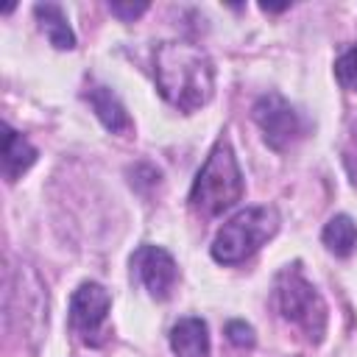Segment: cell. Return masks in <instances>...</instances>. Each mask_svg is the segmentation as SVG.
Listing matches in <instances>:
<instances>
[{"label":"cell","instance_id":"obj_15","mask_svg":"<svg viewBox=\"0 0 357 357\" xmlns=\"http://www.w3.org/2000/svg\"><path fill=\"white\" fill-rule=\"evenodd\" d=\"M343 162L349 167V173L357 178V117L349 128V137H346V148H343Z\"/></svg>","mask_w":357,"mask_h":357},{"label":"cell","instance_id":"obj_16","mask_svg":"<svg viewBox=\"0 0 357 357\" xmlns=\"http://www.w3.org/2000/svg\"><path fill=\"white\" fill-rule=\"evenodd\" d=\"M109 11H112L114 17L131 22V20H137L139 14L148 11V3H109Z\"/></svg>","mask_w":357,"mask_h":357},{"label":"cell","instance_id":"obj_9","mask_svg":"<svg viewBox=\"0 0 357 357\" xmlns=\"http://www.w3.org/2000/svg\"><path fill=\"white\" fill-rule=\"evenodd\" d=\"M176 357H209V332L201 318H181L170 332Z\"/></svg>","mask_w":357,"mask_h":357},{"label":"cell","instance_id":"obj_13","mask_svg":"<svg viewBox=\"0 0 357 357\" xmlns=\"http://www.w3.org/2000/svg\"><path fill=\"white\" fill-rule=\"evenodd\" d=\"M335 75H337V81H340L346 89L357 92V45L349 47V50L335 61Z\"/></svg>","mask_w":357,"mask_h":357},{"label":"cell","instance_id":"obj_7","mask_svg":"<svg viewBox=\"0 0 357 357\" xmlns=\"http://www.w3.org/2000/svg\"><path fill=\"white\" fill-rule=\"evenodd\" d=\"M131 268L153 298H159V301L170 298V293L178 282V268H176V259L165 248H159V245L137 248L131 257Z\"/></svg>","mask_w":357,"mask_h":357},{"label":"cell","instance_id":"obj_3","mask_svg":"<svg viewBox=\"0 0 357 357\" xmlns=\"http://www.w3.org/2000/svg\"><path fill=\"white\" fill-rule=\"evenodd\" d=\"M279 229V215L271 206H248L226 220L212 243V257L223 265H237L248 259L262 243H268Z\"/></svg>","mask_w":357,"mask_h":357},{"label":"cell","instance_id":"obj_1","mask_svg":"<svg viewBox=\"0 0 357 357\" xmlns=\"http://www.w3.org/2000/svg\"><path fill=\"white\" fill-rule=\"evenodd\" d=\"M153 75L162 98L181 112L209 103L215 89V67L209 56L187 42H165L153 56Z\"/></svg>","mask_w":357,"mask_h":357},{"label":"cell","instance_id":"obj_8","mask_svg":"<svg viewBox=\"0 0 357 357\" xmlns=\"http://www.w3.org/2000/svg\"><path fill=\"white\" fill-rule=\"evenodd\" d=\"M86 100H89V106L95 109V114L100 117V123H103L109 131H114V134L131 131V117H128L126 106L117 100V95H114L109 86L92 84L89 92H86Z\"/></svg>","mask_w":357,"mask_h":357},{"label":"cell","instance_id":"obj_14","mask_svg":"<svg viewBox=\"0 0 357 357\" xmlns=\"http://www.w3.org/2000/svg\"><path fill=\"white\" fill-rule=\"evenodd\" d=\"M226 337L234 343V346H240V349H251L254 346V329L248 326V324H243V321H231L229 326H226Z\"/></svg>","mask_w":357,"mask_h":357},{"label":"cell","instance_id":"obj_10","mask_svg":"<svg viewBox=\"0 0 357 357\" xmlns=\"http://www.w3.org/2000/svg\"><path fill=\"white\" fill-rule=\"evenodd\" d=\"M33 162H36V148L11 126H3V176L8 181H17Z\"/></svg>","mask_w":357,"mask_h":357},{"label":"cell","instance_id":"obj_4","mask_svg":"<svg viewBox=\"0 0 357 357\" xmlns=\"http://www.w3.org/2000/svg\"><path fill=\"white\" fill-rule=\"evenodd\" d=\"M273 290H276V307L282 318L290 321L296 329H301L307 340L318 343L326 329V304L321 293L296 268L282 271Z\"/></svg>","mask_w":357,"mask_h":357},{"label":"cell","instance_id":"obj_5","mask_svg":"<svg viewBox=\"0 0 357 357\" xmlns=\"http://www.w3.org/2000/svg\"><path fill=\"white\" fill-rule=\"evenodd\" d=\"M254 120L257 126L262 128V137L265 142L273 148V151H287L290 145H296L307 126L301 120V114L276 92L271 95H262L254 106Z\"/></svg>","mask_w":357,"mask_h":357},{"label":"cell","instance_id":"obj_6","mask_svg":"<svg viewBox=\"0 0 357 357\" xmlns=\"http://www.w3.org/2000/svg\"><path fill=\"white\" fill-rule=\"evenodd\" d=\"M109 310H112L109 293L95 282H84L70 298V326H73V332L84 343H92V346L100 343Z\"/></svg>","mask_w":357,"mask_h":357},{"label":"cell","instance_id":"obj_12","mask_svg":"<svg viewBox=\"0 0 357 357\" xmlns=\"http://www.w3.org/2000/svg\"><path fill=\"white\" fill-rule=\"evenodd\" d=\"M324 245L335 257H349L357 248V223L349 215H335L324 226Z\"/></svg>","mask_w":357,"mask_h":357},{"label":"cell","instance_id":"obj_2","mask_svg":"<svg viewBox=\"0 0 357 357\" xmlns=\"http://www.w3.org/2000/svg\"><path fill=\"white\" fill-rule=\"evenodd\" d=\"M240 195H243V173L237 167L231 145L223 139L212 148L206 165L201 167L192 184L190 201H192V209L201 215H220L223 209L234 206Z\"/></svg>","mask_w":357,"mask_h":357},{"label":"cell","instance_id":"obj_11","mask_svg":"<svg viewBox=\"0 0 357 357\" xmlns=\"http://www.w3.org/2000/svg\"><path fill=\"white\" fill-rule=\"evenodd\" d=\"M36 20L42 25V31L47 33L50 45L59 47V50H70L75 45V36H73V28L67 22V14L61 11V6L56 3H39L36 8Z\"/></svg>","mask_w":357,"mask_h":357}]
</instances>
